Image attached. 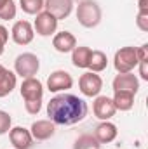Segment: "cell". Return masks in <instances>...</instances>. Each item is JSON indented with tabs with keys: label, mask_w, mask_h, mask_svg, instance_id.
<instances>
[{
	"label": "cell",
	"mask_w": 148,
	"mask_h": 149,
	"mask_svg": "<svg viewBox=\"0 0 148 149\" xmlns=\"http://www.w3.org/2000/svg\"><path fill=\"white\" fill-rule=\"evenodd\" d=\"M47 116L54 125L70 127L80 123L87 116V104L84 99L73 94H59L47 104Z\"/></svg>",
	"instance_id": "6da1fadb"
},
{
	"label": "cell",
	"mask_w": 148,
	"mask_h": 149,
	"mask_svg": "<svg viewBox=\"0 0 148 149\" xmlns=\"http://www.w3.org/2000/svg\"><path fill=\"white\" fill-rule=\"evenodd\" d=\"M77 19L84 28H96L101 23V7L94 0H82L77 5Z\"/></svg>",
	"instance_id": "7a4b0ae2"
},
{
	"label": "cell",
	"mask_w": 148,
	"mask_h": 149,
	"mask_svg": "<svg viewBox=\"0 0 148 149\" xmlns=\"http://www.w3.org/2000/svg\"><path fill=\"white\" fill-rule=\"evenodd\" d=\"M138 54H136V47H122L115 52L113 57V66L117 70V73H131L136 66H138Z\"/></svg>",
	"instance_id": "3957f363"
},
{
	"label": "cell",
	"mask_w": 148,
	"mask_h": 149,
	"mask_svg": "<svg viewBox=\"0 0 148 149\" xmlns=\"http://www.w3.org/2000/svg\"><path fill=\"white\" fill-rule=\"evenodd\" d=\"M40 70V59L32 52H23L14 61V73L21 78H32Z\"/></svg>",
	"instance_id": "277c9868"
},
{
	"label": "cell",
	"mask_w": 148,
	"mask_h": 149,
	"mask_svg": "<svg viewBox=\"0 0 148 149\" xmlns=\"http://www.w3.org/2000/svg\"><path fill=\"white\" fill-rule=\"evenodd\" d=\"M78 88L85 97H96L103 88V80L98 73L87 71L78 78Z\"/></svg>",
	"instance_id": "5b68a950"
},
{
	"label": "cell",
	"mask_w": 148,
	"mask_h": 149,
	"mask_svg": "<svg viewBox=\"0 0 148 149\" xmlns=\"http://www.w3.org/2000/svg\"><path fill=\"white\" fill-rule=\"evenodd\" d=\"M58 23H59V21H58L52 14H49L47 10H42V12H38L37 17H35L33 30L37 31V35H40V37H51V35L56 33Z\"/></svg>",
	"instance_id": "8992f818"
},
{
	"label": "cell",
	"mask_w": 148,
	"mask_h": 149,
	"mask_svg": "<svg viewBox=\"0 0 148 149\" xmlns=\"http://www.w3.org/2000/svg\"><path fill=\"white\" fill-rule=\"evenodd\" d=\"M72 87H73V78L65 70L52 71L47 78V88L51 92H65V90H68Z\"/></svg>",
	"instance_id": "52a82bcc"
},
{
	"label": "cell",
	"mask_w": 148,
	"mask_h": 149,
	"mask_svg": "<svg viewBox=\"0 0 148 149\" xmlns=\"http://www.w3.org/2000/svg\"><path fill=\"white\" fill-rule=\"evenodd\" d=\"M92 111H94V116L101 121H108L110 118L115 116V104L111 101V97L108 95H96L94 99V104H92Z\"/></svg>",
	"instance_id": "ba28073f"
},
{
	"label": "cell",
	"mask_w": 148,
	"mask_h": 149,
	"mask_svg": "<svg viewBox=\"0 0 148 149\" xmlns=\"http://www.w3.org/2000/svg\"><path fill=\"white\" fill-rule=\"evenodd\" d=\"M11 37L18 45H28L33 42L35 30L28 21H16L12 30H11Z\"/></svg>",
	"instance_id": "9c48e42d"
},
{
	"label": "cell",
	"mask_w": 148,
	"mask_h": 149,
	"mask_svg": "<svg viewBox=\"0 0 148 149\" xmlns=\"http://www.w3.org/2000/svg\"><path fill=\"white\" fill-rule=\"evenodd\" d=\"M44 10L52 14L58 21L66 19L73 10V0H44Z\"/></svg>",
	"instance_id": "30bf717a"
},
{
	"label": "cell",
	"mask_w": 148,
	"mask_h": 149,
	"mask_svg": "<svg viewBox=\"0 0 148 149\" xmlns=\"http://www.w3.org/2000/svg\"><path fill=\"white\" fill-rule=\"evenodd\" d=\"M19 92H21V97H23L25 101L42 99V97H44V85H42V81L37 80L35 76H32V78H25L23 83H21Z\"/></svg>",
	"instance_id": "8fae6325"
},
{
	"label": "cell",
	"mask_w": 148,
	"mask_h": 149,
	"mask_svg": "<svg viewBox=\"0 0 148 149\" xmlns=\"http://www.w3.org/2000/svg\"><path fill=\"white\" fill-rule=\"evenodd\" d=\"M111 87H113V92L115 90H125V92H132L136 95V92L140 88V80L132 71L131 73H118L113 78Z\"/></svg>",
	"instance_id": "7c38bea8"
},
{
	"label": "cell",
	"mask_w": 148,
	"mask_h": 149,
	"mask_svg": "<svg viewBox=\"0 0 148 149\" xmlns=\"http://www.w3.org/2000/svg\"><path fill=\"white\" fill-rule=\"evenodd\" d=\"M9 139L14 149H30L33 146V137L28 128L25 127H14L9 130Z\"/></svg>",
	"instance_id": "4fadbf2b"
},
{
	"label": "cell",
	"mask_w": 148,
	"mask_h": 149,
	"mask_svg": "<svg viewBox=\"0 0 148 149\" xmlns=\"http://www.w3.org/2000/svg\"><path fill=\"white\" fill-rule=\"evenodd\" d=\"M30 134L35 141H47L56 134V125L51 120H37L32 125Z\"/></svg>",
	"instance_id": "5bb4252c"
},
{
	"label": "cell",
	"mask_w": 148,
	"mask_h": 149,
	"mask_svg": "<svg viewBox=\"0 0 148 149\" xmlns=\"http://www.w3.org/2000/svg\"><path fill=\"white\" fill-rule=\"evenodd\" d=\"M52 47L61 54H68L77 47V38L72 31H59L52 38Z\"/></svg>",
	"instance_id": "9a60e30c"
},
{
	"label": "cell",
	"mask_w": 148,
	"mask_h": 149,
	"mask_svg": "<svg viewBox=\"0 0 148 149\" xmlns=\"http://www.w3.org/2000/svg\"><path fill=\"white\" fill-rule=\"evenodd\" d=\"M117 135H118V130H117V127L111 123L110 120L108 121H101L96 127V130H94V137H96V141L99 144H110V142H113L117 139Z\"/></svg>",
	"instance_id": "2e32d148"
},
{
	"label": "cell",
	"mask_w": 148,
	"mask_h": 149,
	"mask_svg": "<svg viewBox=\"0 0 148 149\" xmlns=\"http://www.w3.org/2000/svg\"><path fill=\"white\" fill-rule=\"evenodd\" d=\"M16 83H18L16 73L7 70V68H2L0 70V97L9 95L16 88Z\"/></svg>",
	"instance_id": "e0dca14e"
},
{
	"label": "cell",
	"mask_w": 148,
	"mask_h": 149,
	"mask_svg": "<svg viewBox=\"0 0 148 149\" xmlns=\"http://www.w3.org/2000/svg\"><path fill=\"white\" fill-rule=\"evenodd\" d=\"M111 101H113L117 111H129L134 106V94L125 92V90H115Z\"/></svg>",
	"instance_id": "ac0fdd59"
},
{
	"label": "cell",
	"mask_w": 148,
	"mask_h": 149,
	"mask_svg": "<svg viewBox=\"0 0 148 149\" xmlns=\"http://www.w3.org/2000/svg\"><path fill=\"white\" fill-rule=\"evenodd\" d=\"M91 52H92V49H91V47H85V45L75 47L73 50H72V63H73L75 68H80V70L89 68Z\"/></svg>",
	"instance_id": "d6986e66"
},
{
	"label": "cell",
	"mask_w": 148,
	"mask_h": 149,
	"mask_svg": "<svg viewBox=\"0 0 148 149\" xmlns=\"http://www.w3.org/2000/svg\"><path fill=\"white\" fill-rule=\"evenodd\" d=\"M108 66V57L105 52L101 50H92L91 52V59H89V70L92 73H101L103 70H106Z\"/></svg>",
	"instance_id": "ffe728a7"
},
{
	"label": "cell",
	"mask_w": 148,
	"mask_h": 149,
	"mask_svg": "<svg viewBox=\"0 0 148 149\" xmlns=\"http://www.w3.org/2000/svg\"><path fill=\"white\" fill-rule=\"evenodd\" d=\"M99 146H101V144L96 141L94 135L85 134V135H80V137L75 141L73 149H99Z\"/></svg>",
	"instance_id": "44dd1931"
},
{
	"label": "cell",
	"mask_w": 148,
	"mask_h": 149,
	"mask_svg": "<svg viewBox=\"0 0 148 149\" xmlns=\"http://www.w3.org/2000/svg\"><path fill=\"white\" fill-rule=\"evenodd\" d=\"M19 5L26 14H33V16L44 10V0H19Z\"/></svg>",
	"instance_id": "7402d4cb"
},
{
	"label": "cell",
	"mask_w": 148,
	"mask_h": 149,
	"mask_svg": "<svg viewBox=\"0 0 148 149\" xmlns=\"http://www.w3.org/2000/svg\"><path fill=\"white\" fill-rule=\"evenodd\" d=\"M16 12H18V9H16L14 0H7V2L0 7V19H2V21H11V19L16 17Z\"/></svg>",
	"instance_id": "603a6c76"
},
{
	"label": "cell",
	"mask_w": 148,
	"mask_h": 149,
	"mask_svg": "<svg viewBox=\"0 0 148 149\" xmlns=\"http://www.w3.org/2000/svg\"><path fill=\"white\" fill-rule=\"evenodd\" d=\"M11 125H12V118H11V114L0 109V135L9 134V130L12 128Z\"/></svg>",
	"instance_id": "cb8c5ba5"
},
{
	"label": "cell",
	"mask_w": 148,
	"mask_h": 149,
	"mask_svg": "<svg viewBox=\"0 0 148 149\" xmlns=\"http://www.w3.org/2000/svg\"><path fill=\"white\" fill-rule=\"evenodd\" d=\"M25 108L30 114H38L42 109V99H35V101H25Z\"/></svg>",
	"instance_id": "d4e9b609"
},
{
	"label": "cell",
	"mask_w": 148,
	"mask_h": 149,
	"mask_svg": "<svg viewBox=\"0 0 148 149\" xmlns=\"http://www.w3.org/2000/svg\"><path fill=\"white\" fill-rule=\"evenodd\" d=\"M136 24L141 31H148V12H138Z\"/></svg>",
	"instance_id": "484cf974"
},
{
	"label": "cell",
	"mask_w": 148,
	"mask_h": 149,
	"mask_svg": "<svg viewBox=\"0 0 148 149\" xmlns=\"http://www.w3.org/2000/svg\"><path fill=\"white\" fill-rule=\"evenodd\" d=\"M136 54H138V61H148V43L136 47Z\"/></svg>",
	"instance_id": "4316f807"
},
{
	"label": "cell",
	"mask_w": 148,
	"mask_h": 149,
	"mask_svg": "<svg viewBox=\"0 0 148 149\" xmlns=\"http://www.w3.org/2000/svg\"><path fill=\"white\" fill-rule=\"evenodd\" d=\"M147 63H148V61H140V63H138V66H140V76H141V80H145V81H148V68H147Z\"/></svg>",
	"instance_id": "83f0119b"
},
{
	"label": "cell",
	"mask_w": 148,
	"mask_h": 149,
	"mask_svg": "<svg viewBox=\"0 0 148 149\" xmlns=\"http://www.w3.org/2000/svg\"><path fill=\"white\" fill-rule=\"evenodd\" d=\"M7 40H9V31H7V28H5L4 24H0V43L5 45Z\"/></svg>",
	"instance_id": "f1b7e54d"
},
{
	"label": "cell",
	"mask_w": 148,
	"mask_h": 149,
	"mask_svg": "<svg viewBox=\"0 0 148 149\" xmlns=\"http://www.w3.org/2000/svg\"><path fill=\"white\" fill-rule=\"evenodd\" d=\"M138 7H140V12H148V0H140Z\"/></svg>",
	"instance_id": "f546056e"
},
{
	"label": "cell",
	"mask_w": 148,
	"mask_h": 149,
	"mask_svg": "<svg viewBox=\"0 0 148 149\" xmlns=\"http://www.w3.org/2000/svg\"><path fill=\"white\" fill-rule=\"evenodd\" d=\"M4 47H5V45H2V43H0V56L4 54Z\"/></svg>",
	"instance_id": "4dcf8cb0"
},
{
	"label": "cell",
	"mask_w": 148,
	"mask_h": 149,
	"mask_svg": "<svg viewBox=\"0 0 148 149\" xmlns=\"http://www.w3.org/2000/svg\"><path fill=\"white\" fill-rule=\"evenodd\" d=\"M5 2H7V0H0V7H2V5H4Z\"/></svg>",
	"instance_id": "1f68e13d"
},
{
	"label": "cell",
	"mask_w": 148,
	"mask_h": 149,
	"mask_svg": "<svg viewBox=\"0 0 148 149\" xmlns=\"http://www.w3.org/2000/svg\"><path fill=\"white\" fill-rule=\"evenodd\" d=\"M2 68H4V66H2V64H0V70H2Z\"/></svg>",
	"instance_id": "d6a6232c"
}]
</instances>
